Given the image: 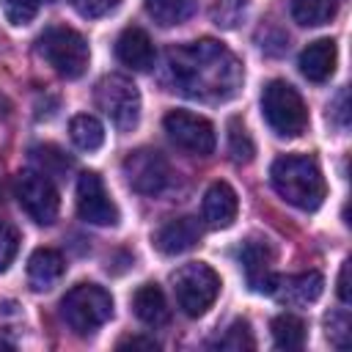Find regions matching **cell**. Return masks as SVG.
<instances>
[{
  "label": "cell",
  "instance_id": "1f68e13d",
  "mask_svg": "<svg viewBox=\"0 0 352 352\" xmlns=\"http://www.w3.org/2000/svg\"><path fill=\"white\" fill-rule=\"evenodd\" d=\"M330 121H333L336 126L346 129V124H349V91H346V88H341V91L336 94V99L330 102Z\"/></svg>",
  "mask_w": 352,
  "mask_h": 352
},
{
  "label": "cell",
  "instance_id": "2e32d148",
  "mask_svg": "<svg viewBox=\"0 0 352 352\" xmlns=\"http://www.w3.org/2000/svg\"><path fill=\"white\" fill-rule=\"evenodd\" d=\"M116 55L124 66L135 72H148L157 60L154 41L143 28H124L121 36L116 38Z\"/></svg>",
  "mask_w": 352,
  "mask_h": 352
},
{
  "label": "cell",
  "instance_id": "cb8c5ba5",
  "mask_svg": "<svg viewBox=\"0 0 352 352\" xmlns=\"http://www.w3.org/2000/svg\"><path fill=\"white\" fill-rule=\"evenodd\" d=\"M30 160L33 165L44 173V176H60L66 173V168H72V160L52 143H44V146H33L30 148Z\"/></svg>",
  "mask_w": 352,
  "mask_h": 352
},
{
  "label": "cell",
  "instance_id": "5bb4252c",
  "mask_svg": "<svg viewBox=\"0 0 352 352\" xmlns=\"http://www.w3.org/2000/svg\"><path fill=\"white\" fill-rule=\"evenodd\" d=\"M324 292V278L322 272L316 270H308V272H300V275H289V278H278L275 289H272V297L280 302V305H289V308H300V305H311L322 297Z\"/></svg>",
  "mask_w": 352,
  "mask_h": 352
},
{
  "label": "cell",
  "instance_id": "ba28073f",
  "mask_svg": "<svg viewBox=\"0 0 352 352\" xmlns=\"http://www.w3.org/2000/svg\"><path fill=\"white\" fill-rule=\"evenodd\" d=\"M14 192H16L19 206L25 209V214L33 223H38V226L55 223L60 198H58V190L50 176H44L41 170H22L14 182Z\"/></svg>",
  "mask_w": 352,
  "mask_h": 352
},
{
  "label": "cell",
  "instance_id": "8992f818",
  "mask_svg": "<svg viewBox=\"0 0 352 352\" xmlns=\"http://www.w3.org/2000/svg\"><path fill=\"white\" fill-rule=\"evenodd\" d=\"M170 283L176 302L187 316H204L220 294V275L204 261L182 264L170 275Z\"/></svg>",
  "mask_w": 352,
  "mask_h": 352
},
{
  "label": "cell",
  "instance_id": "9c48e42d",
  "mask_svg": "<svg viewBox=\"0 0 352 352\" xmlns=\"http://www.w3.org/2000/svg\"><path fill=\"white\" fill-rule=\"evenodd\" d=\"M162 126L168 132V138L187 154H195V157H206L214 151V126L198 116V113H190V110H170L165 118H162Z\"/></svg>",
  "mask_w": 352,
  "mask_h": 352
},
{
  "label": "cell",
  "instance_id": "8fae6325",
  "mask_svg": "<svg viewBox=\"0 0 352 352\" xmlns=\"http://www.w3.org/2000/svg\"><path fill=\"white\" fill-rule=\"evenodd\" d=\"M77 214L91 226L118 223V206L110 198L102 176L94 170H82L77 179Z\"/></svg>",
  "mask_w": 352,
  "mask_h": 352
},
{
  "label": "cell",
  "instance_id": "d4e9b609",
  "mask_svg": "<svg viewBox=\"0 0 352 352\" xmlns=\"http://www.w3.org/2000/svg\"><path fill=\"white\" fill-rule=\"evenodd\" d=\"M228 154L234 162H250L256 154V143L248 132V126L242 124V118H231L228 121Z\"/></svg>",
  "mask_w": 352,
  "mask_h": 352
},
{
  "label": "cell",
  "instance_id": "4316f807",
  "mask_svg": "<svg viewBox=\"0 0 352 352\" xmlns=\"http://www.w3.org/2000/svg\"><path fill=\"white\" fill-rule=\"evenodd\" d=\"M324 336L333 346L338 349H346L349 341H352V322H349V314L346 311H333L324 316Z\"/></svg>",
  "mask_w": 352,
  "mask_h": 352
},
{
  "label": "cell",
  "instance_id": "7a4b0ae2",
  "mask_svg": "<svg viewBox=\"0 0 352 352\" xmlns=\"http://www.w3.org/2000/svg\"><path fill=\"white\" fill-rule=\"evenodd\" d=\"M270 182L286 204H292L302 212L319 209L324 195H327L322 168L308 154H283V157H278L270 168Z\"/></svg>",
  "mask_w": 352,
  "mask_h": 352
},
{
  "label": "cell",
  "instance_id": "52a82bcc",
  "mask_svg": "<svg viewBox=\"0 0 352 352\" xmlns=\"http://www.w3.org/2000/svg\"><path fill=\"white\" fill-rule=\"evenodd\" d=\"M94 99L99 110L113 121L116 129L132 132L140 121V91L138 85L124 74H104L96 82Z\"/></svg>",
  "mask_w": 352,
  "mask_h": 352
},
{
  "label": "cell",
  "instance_id": "5b68a950",
  "mask_svg": "<svg viewBox=\"0 0 352 352\" xmlns=\"http://www.w3.org/2000/svg\"><path fill=\"white\" fill-rule=\"evenodd\" d=\"M261 116L278 138H297L308 126V107L294 85L272 80L261 91Z\"/></svg>",
  "mask_w": 352,
  "mask_h": 352
},
{
  "label": "cell",
  "instance_id": "7402d4cb",
  "mask_svg": "<svg viewBox=\"0 0 352 352\" xmlns=\"http://www.w3.org/2000/svg\"><path fill=\"white\" fill-rule=\"evenodd\" d=\"M69 135H72V143L82 151H96L104 143L102 121L96 116H88V113H80L69 121Z\"/></svg>",
  "mask_w": 352,
  "mask_h": 352
},
{
  "label": "cell",
  "instance_id": "f546056e",
  "mask_svg": "<svg viewBox=\"0 0 352 352\" xmlns=\"http://www.w3.org/2000/svg\"><path fill=\"white\" fill-rule=\"evenodd\" d=\"M19 250V234L11 223L0 220V272H6L11 267V261L16 258Z\"/></svg>",
  "mask_w": 352,
  "mask_h": 352
},
{
  "label": "cell",
  "instance_id": "83f0119b",
  "mask_svg": "<svg viewBox=\"0 0 352 352\" xmlns=\"http://www.w3.org/2000/svg\"><path fill=\"white\" fill-rule=\"evenodd\" d=\"M0 8L14 28H22V25L33 22V16L41 8V0H0Z\"/></svg>",
  "mask_w": 352,
  "mask_h": 352
},
{
  "label": "cell",
  "instance_id": "f1b7e54d",
  "mask_svg": "<svg viewBox=\"0 0 352 352\" xmlns=\"http://www.w3.org/2000/svg\"><path fill=\"white\" fill-rule=\"evenodd\" d=\"M245 8H248V0H217L212 8V19L220 28H236L245 16Z\"/></svg>",
  "mask_w": 352,
  "mask_h": 352
},
{
  "label": "cell",
  "instance_id": "ffe728a7",
  "mask_svg": "<svg viewBox=\"0 0 352 352\" xmlns=\"http://www.w3.org/2000/svg\"><path fill=\"white\" fill-rule=\"evenodd\" d=\"M143 6H146V14L157 25L173 28V25H182L184 19H190L195 14L198 0H143Z\"/></svg>",
  "mask_w": 352,
  "mask_h": 352
},
{
  "label": "cell",
  "instance_id": "484cf974",
  "mask_svg": "<svg viewBox=\"0 0 352 352\" xmlns=\"http://www.w3.org/2000/svg\"><path fill=\"white\" fill-rule=\"evenodd\" d=\"M217 349H228V352H245V349H253L256 341H253V333H250V324L245 319H234L228 324V330L214 341Z\"/></svg>",
  "mask_w": 352,
  "mask_h": 352
},
{
  "label": "cell",
  "instance_id": "603a6c76",
  "mask_svg": "<svg viewBox=\"0 0 352 352\" xmlns=\"http://www.w3.org/2000/svg\"><path fill=\"white\" fill-rule=\"evenodd\" d=\"M336 11H338L336 0H292V16L297 25H305V28H319L330 22Z\"/></svg>",
  "mask_w": 352,
  "mask_h": 352
},
{
  "label": "cell",
  "instance_id": "7c38bea8",
  "mask_svg": "<svg viewBox=\"0 0 352 352\" xmlns=\"http://www.w3.org/2000/svg\"><path fill=\"white\" fill-rule=\"evenodd\" d=\"M239 261H242L248 286L258 294H272V289L278 283V275L272 270V261H275L272 248L264 239H248L239 250Z\"/></svg>",
  "mask_w": 352,
  "mask_h": 352
},
{
  "label": "cell",
  "instance_id": "e0dca14e",
  "mask_svg": "<svg viewBox=\"0 0 352 352\" xmlns=\"http://www.w3.org/2000/svg\"><path fill=\"white\" fill-rule=\"evenodd\" d=\"M338 60V50L333 38H316L300 52V72L311 82H324L333 77Z\"/></svg>",
  "mask_w": 352,
  "mask_h": 352
},
{
  "label": "cell",
  "instance_id": "6da1fadb",
  "mask_svg": "<svg viewBox=\"0 0 352 352\" xmlns=\"http://www.w3.org/2000/svg\"><path fill=\"white\" fill-rule=\"evenodd\" d=\"M168 72L176 91L198 102H228L245 82L242 60L214 38L170 47Z\"/></svg>",
  "mask_w": 352,
  "mask_h": 352
},
{
  "label": "cell",
  "instance_id": "30bf717a",
  "mask_svg": "<svg viewBox=\"0 0 352 352\" xmlns=\"http://www.w3.org/2000/svg\"><path fill=\"white\" fill-rule=\"evenodd\" d=\"M121 168H124V176H126L129 187L140 195H160L170 182V165L154 148L129 151L124 157Z\"/></svg>",
  "mask_w": 352,
  "mask_h": 352
},
{
  "label": "cell",
  "instance_id": "836d02e7",
  "mask_svg": "<svg viewBox=\"0 0 352 352\" xmlns=\"http://www.w3.org/2000/svg\"><path fill=\"white\" fill-rule=\"evenodd\" d=\"M338 300L344 305L352 300V294H349V261H344L341 264V272H338Z\"/></svg>",
  "mask_w": 352,
  "mask_h": 352
},
{
  "label": "cell",
  "instance_id": "4fadbf2b",
  "mask_svg": "<svg viewBox=\"0 0 352 352\" xmlns=\"http://www.w3.org/2000/svg\"><path fill=\"white\" fill-rule=\"evenodd\" d=\"M204 236L198 217H170L154 231V248L162 256H179L192 250Z\"/></svg>",
  "mask_w": 352,
  "mask_h": 352
},
{
  "label": "cell",
  "instance_id": "e575fe53",
  "mask_svg": "<svg viewBox=\"0 0 352 352\" xmlns=\"http://www.w3.org/2000/svg\"><path fill=\"white\" fill-rule=\"evenodd\" d=\"M0 349H14V346H11V344H8L6 338H0Z\"/></svg>",
  "mask_w": 352,
  "mask_h": 352
},
{
  "label": "cell",
  "instance_id": "d6986e66",
  "mask_svg": "<svg viewBox=\"0 0 352 352\" xmlns=\"http://www.w3.org/2000/svg\"><path fill=\"white\" fill-rule=\"evenodd\" d=\"M132 311L148 327H162L170 319L168 300H165V294H162V289L157 283H143V286L135 289V294H132Z\"/></svg>",
  "mask_w": 352,
  "mask_h": 352
},
{
  "label": "cell",
  "instance_id": "3957f363",
  "mask_svg": "<svg viewBox=\"0 0 352 352\" xmlns=\"http://www.w3.org/2000/svg\"><path fill=\"white\" fill-rule=\"evenodd\" d=\"M60 316L77 336H91L113 316V297L96 283H77L60 300Z\"/></svg>",
  "mask_w": 352,
  "mask_h": 352
},
{
  "label": "cell",
  "instance_id": "277c9868",
  "mask_svg": "<svg viewBox=\"0 0 352 352\" xmlns=\"http://www.w3.org/2000/svg\"><path fill=\"white\" fill-rule=\"evenodd\" d=\"M36 52L66 80H77L88 69V60H91L88 41L74 28H66V25L47 28L36 38Z\"/></svg>",
  "mask_w": 352,
  "mask_h": 352
},
{
  "label": "cell",
  "instance_id": "d6a6232c",
  "mask_svg": "<svg viewBox=\"0 0 352 352\" xmlns=\"http://www.w3.org/2000/svg\"><path fill=\"white\" fill-rule=\"evenodd\" d=\"M118 349H160V344L154 338H143V336H129V338H121L118 341Z\"/></svg>",
  "mask_w": 352,
  "mask_h": 352
},
{
  "label": "cell",
  "instance_id": "44dd1931",
  "mask_svg": "<svg viewBox=\"0 0 352 352\" xmlns=\"http://www.w3.org/2000/svg\"><path fill=\"white\" fill-rule=\"evenodd\" d=\"M270 333H272V344L278 349H300L305 344V322L294 314H278L270 322Z\"/></svg>",
  "mask_w": 352,
  "mask_h": 352
},
{
  "label": "cell",
  "instance_id": "ac0fdd59",
  "mask_svg": "<svg viewBox=\"0 0 352 352\" xmlns=\"http://www.w3.org/2000/svg\"><path fill=\"white\" fill-rule=\"evenodd\" d=\"M66 272V261L52 248H38L28 258V283L33 292H50Z\"/></svg>",
  "mask_w": 352,
  "mask_h": 352
},
{
  "label": "cell",
  "instance_id": "9a60e30c",
  "mask_svg": "<svg viewBox=\"0 0 352 352\" xmlns=\"http://www.w3.org/2000/svg\"><path fill=\"white\" fill-rule=\"evenodd\" d=\"M236 212H239L236 190L228 182H212L209 190L204 192V204H201V214H204L206 226L228 228L236 220Z\"/></svg>",
  "mask_w": 352,
  "mask_h": 352
},
{
  "label": "cell",
  "instance_id": "4dcf8cb0",
  "mask_svg": "<svg viewBox=\"0 0 352 352\" xmlns=\"http://www.w3.org/2000/svg\"><path fill=\"white\" fill-rule=\"evenodd\" d=\"M118 3L121 0H72V8L85 19H99V16H107L110 11H116Z\"/></svg>",
  "mask_w": 352,
  "mask_h": 352
}]
</instances>
